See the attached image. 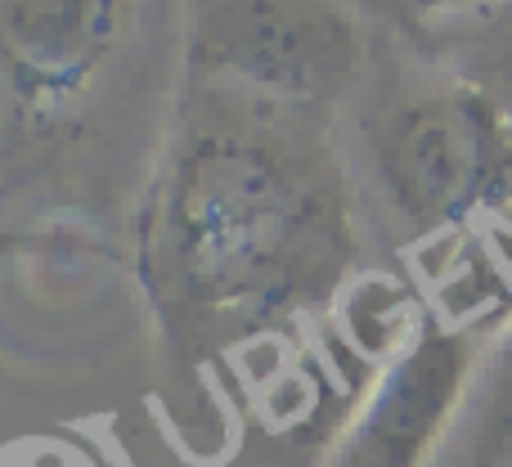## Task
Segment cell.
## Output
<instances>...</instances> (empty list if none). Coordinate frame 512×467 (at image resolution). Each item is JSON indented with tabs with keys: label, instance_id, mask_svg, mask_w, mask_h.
Instances as JSON below:
<instances>
[{
	"label": "cell",
	"instance_id": "1",
	"mask_svg": "<svg viewBox=\"0 0 512 467\" xmlns=\"http://www.w3.org/2000/svg\"><path fill=\"white\" fill-rule=\"evenodd\" d=\"M504 167V140L472 108L436 113L409 135L400 158V189L418 212L436 216L468 203Z\"/></svg>",
	"mask_w": 512,
	"mask_h": 467
},
{
	"label": "cell",
	"instance_id": "2",
	"mask_svg": "<svg viewBox=\"0 0 512 467\" xmlns=\"http://www.w3.org/2000/svg\"><path fill=\"white\" fill-rule=\"evenodd\" d=\"M472 467H512V342L486 382L477 423H472Z\"/></svg>",
	"mask_w": 512,
	"mask_h": 467
}]
</instances>
